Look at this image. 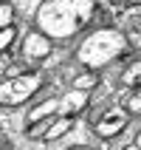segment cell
I'll list each match as a JSON object with an SVG mask.
<instances>
[{
    "label": "cell",
    "mask_w": 141,
    "mask_h": 150,
    "mask_svg": "<svg viewBox=\"0 0 141 150\" xmlns=\"http://www.w3.org/2000/svg\"><path fill=\"white\" fill-rule=\"evenodd\" d=\"M96 11L93 0H45L37 8V28L45 37H57V40H68L74 37L79 28L88 25V20Z\"/></svg>",
    "instance_id": "1"
},
{
    "label": "cell",
    "mask_w": 141,
    "mask_h": 150,
    "mask_svg": "<svg viewBox=\"0 0 141 150\" xmlns=\"http://www.w3.org/2000/svg\"><path fill=\"white\" fill-rule=\"evenodd\" d=\"M124 51H127V37L121 31H116V28H99V31L88 34L82 40V45L76 48V59L88 71H96V68L113 62L116 57H121Z\"/></svg>",
    "instance_id": "2"
},
{
    "label": "cell",
    "mask_w": 141,
    "mask_h": 150,
    "mask_svg": "<svg viewBox=\"0 0 141 150\" xmlns=\"http://www.w3.org/2000/svg\"><path fill=\"white\" fill-rule=\"evenodd\" d=\"M42 88L40 74H20V76H6L0 82V105L3 108H17L34 96Z\"/></svg>",
    "instance_id": "3"
},
{
    "label": "cell",
    "mask_w": 141,
    "mask_h": 150,
    "mask_svg": "<svg viewBox=\"0 0 141 150\" xmlns=\"http://www.w3.org/2000/svg\"><path fill=\"white\" fill-rule=\"evenodd\" d=\"M127 122H130V113H127V108H119V105H113V108H107L99 119H96L93 130H96V136H102V139H113L116 133H121V130L127 127Z\"/></svg>",
    "instance_id": "4"
},
{
    "label": "cell",
    "mask_w": 141,
    "mask_h": 150,
    "mask_svg": "<svg viewBox=\"0 0 141 150\" xmlns=\"http://www.w3.org/2000/svg\"><path fill=\"white\" fill-rule=\"evenodd\" d=\"M51 54V37H45L42 31H28L23 40V57L28 62H37V59H45Z\"/></svg>",
    "instance_id": "5"
},
{
    "label": "cell",
    "mask_w": 141,
    "mask_h": 150,
    "mask_svg": "<svg viewBox=\"0 0 141 150\" xmlns=\"http://www.w3.org/2000/svg\"><path fill=\"white\" fill-rule=\"evenodd\" d=\"M76 116L74 113H59V116H51V125L48 130H45V136H42V142H54V139H62V136L74 127Z\"/></svg>",
    "instance_id": "6"
},
{
    "label": "cell",
    "mask_w": 141,
    "mask_h": 150,
    "mask_svg": "<svg viewBox=\"0 0 141 150\" xmlns=\"http://www.w3.org/2000/svg\"><path fill=\"white\" fill-rule=\"evenodd\" d=\"M121 82H124V88H135V91H141V59H133V62L124 68Z\"/></svg>",
    "instance_id": "7"
},
{
    "label": "cell",
    "mask_w": 141,
    "mask_h": 150,
    "mask_svg": "<svg viewBox=\"0 0 141 150\" xmlns=\"http://www.w3.org/2000/svg\"><path fill=\"white\" fill-rule=\"evenodd\" d=\"M74 91H82V93H90L96 85H99V76H96V71H82V74L74 76Z\"/></svg>",
    "instance_id": "8"
},
{
    "label": "cell",
    "mask_w": 141,
    "mask_h": 150,
    "mask_svg": "<svg viewBox=\"0 0 141 150\" xmlns=\"http://www.w3.org/2000/svg\"><path fill=\"white\" fill-rule=\"evenodd\" d=\"M14 25V8L8 3H0V31H6Z\"/></svg>",
    "instance_id": "9"
},
{
    "label": "cell",
    "mask_w": 141,
    "mask_h": 150,
    "mask_svg": "<svg viewBox=\"0 0 141 150\" xmlns=\"http://www.w3.org/2000/svg\"><path fill=\"white\" fill-rule=\"evenodd\" d=\"M127 113H133V116H141V91H133L130 93V99L124 102Z\"/></svg>",
    "instance_id": "10"
},
{
    "label": "cell",
    "mask_w": 141,
    "mask_h": 150,
    "mask_svg": "<svg viewBox=\"0 0 141 150\" xmlns=\"http://www.w3.org/2000/svg\"><path fill=\"white\" fill-rule=\"evenodd\" d=\"M11 40H14V25H11V28H6V31H0V54L6 51V45H8Z\"/></svg>",
    "instance_id": "11"
},
{
    "label": "cell",
    "mask_w": 141,
    "mask_h": 150,
    "mask_svg": "<svg viewBox=\"0 0 141 150\" xmlns=\"http://www.w3.org/2000/svg\"><path fill=\"white\" fill-rule=\"evenodd\" d=\"M68 150H90L88 144H76V147H68Z\"/></svg>",
    "instance_id": "12"
},
{
    "label": "cell",
    "mask_w": 141,
    "mask_h": 150,
    "mask_svg": "<svg viewBox=\"0 0 141 150\" xmlns=\"http://www.w3.org/2000/svg\"><path fill=\"white\" fill-rule=\"evenodd\" d=\"M124 150H141V147H138V144H130V147H124Z\"/></svg>",
    "instance_id": "13"
},
{
    "label": "cell",
    "mask_w": 141,
    "mask_h": 150,
    "mask_svg": "<svg viewBox=\"0 0 141 150\" xmlns=\"http://www.w3.org/2000/svg\"><path fill=\"white\" fill-rule=\"evenodd\" d=\"M135 144H138V147H141V133H138V139H135Z\"/></svg>",
    "instance_id": "14"
}]
</instances>
